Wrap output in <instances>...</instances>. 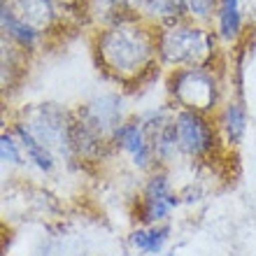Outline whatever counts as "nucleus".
<instances>
[{
	"instance_id": "8",
	"label": "nucleus",
	"mask_w": 256,
	"mask_h": 256,
	"mask_svg": "<svg viewBox=\"0 0 256 256\" xmlns=\"http://www.w3.org/2000/svg\"><path fill=\"white\" fill-rule=\"evenodd\" d=\"M16 16L38 28L42 35L61 24V7L56 0H2Z\"/></svg>"
},
{
	"instance_id": "12",
	"label": "nucleus",
	"mask_w": 256,
	"mask_h": 256,
	"mask_svg": "<svg viewBox=\"0 0 256 256\" xmlns=\"http://www.w3.org/2000/svg\"><path fill=\"white\" fill-rule=\"evenodd\" d=\"M12 133L19 138L21 149H24V154H26V161H30L35 168L40 170V172H44V175L54 172L56 161H58L54 152H49V149L44 147V144H42V142L38 140V138H35V135L30 133L21 122L12 124Z\"/></svg>"
},
{
	"instance_id": "19",
	"label": "nucleus",
	"mask_w": 256,
	"mask_h": 256,
	"mask_svg": "<svg viewBox=\"0 0 256 256\" xmlns=\"http://www.w3.org/2000/svg\"><path fill=\"white\" fill-rule=\"evenodd\" d=\"M240 5H242L244 19L250 21L252 26H256V0H240Z\"/></svg>"
},
{
	"instance_id": "11",
	"label": "nucleus",
	"mask_w": 256,
	"mask_h": 256,
	"mask_svg": "<svg viewBox=\"0 0 256 256\" xmlns=\"http://www.w3.org/2000/svg\"><path fill=\"white\" fill-rule=\"evenodd\" d=\"M214 24H216L214 28L216 38L222 42L236 44L244 35V24H247L240 0H219L214 12Z\"/></svg>"
},
{
	"instance_id": "16",
	"label": "nucleus",
	"mask_w": 256,
	"mask_h": 256,
	"mask_svg": "<svg viewBox=\"0 0 256 256\" xmlns=\"http://www.w3.org/2000/svg\"><path fill=\"white\" fill-rule=\"evenodd\" d=\"M0 161L5 163V166H24V161H26L21 142L12 133V128L2 130V135H0Z\"/></svg>"
},
{
	"instance_id": "13",
	"label": "nucleus",
	"mask_w": 256,
	"mask_h": 256,
	"mask_svg": "<svg viewBox=\"0 0 256 256\" xmlns=\"http://www.w3.org/2000/svg\"><path fill=\"white\" fill-rule=\"evenodd\" d=\"M170 238L168 224H158V226H138V228L128 236V242L135 252L144 256H161Z\"/></svg>"
},
{
	"instance_id": "18",
	"label": "nucleus",
	"mask_w": 256,
	"mask_h": 256,
	"mask_svg": "<svg viewBox=\"0 0 256 256\" xmlns=\"http://www.w3.org/2000/svg\"><path fill=\"white\" fill-rule=\"evenodd\" d=\"M61 10L66 12L74 14V12H88V7H91V0H56Z\"/></svg>"
},
{
	"instance_id": "14",
	"label": "nucleus",
	"mask_w": 256,
	"mask_h": 256,
	"mask_svg": "<svg viewBox=\"0 0 256 256\" xmlns=\"http://www.w3.org/2000/svg\"><path fill=\"white\" fill-rule=\"evenodd\" d=\"M140 16L147 19L149 24H154L156 28L189 19L186 16V0H144Z\"/></svg>"
},
{
	"instance_id": "6",
	"label": "nucleus",
	"mask_w": 256,
	"mask_h": 256,
	"mask_svg": "<svg viewBox=\"0 0 256 256\" xmlns=\"http://www.w3.org/2000/svg\"><path fill=\"white\" fill-rule=\"evenodd\" d=\"M177 205H180V196L172 189L166 168H156L149 172L147 182L142 184V191L135 202V222L140 226L168 224Z\"/></svg>"
},
{
	"instance_id": "1",
	"label": "nucleus",
	"mask_w": 256,
	"mask_h": 256,
	"mask_svg": "<svg viewBox=\"0 0 256 256\" xmlns=\"http://www.w3.org/2000/svg\"><path fill=\"white\" fill-rule=\"evenodd\" d=\"M94 52L98 68L122 86L142 84L161 68L158 28L140 14L102 24L94 38Z\"/></svg>"
},
{
	"instance_id": "17",
	"label": "nucleus",
	"mask_w": 256,
	"mask_h": 256,
	"mask_svg": "<svg viewBox=\"0 0 256 256\" xmlns=\"http://www.w3.org/2000/svg\"><path fill=\"white\" fill-rule=\"evenodd\" d=\"M216 5H219V0H186V16L191 21L208 26V21H212L216 12Z\"/></svg>"
},
{
	"instance_id": "5",
	"label": "nucleus",
	"mask_w": 256,
	"mask_h": 256,
	"mask_svg": "<svg viewBox=\"0 0 256 256\" xmlns=\"http://www.w3.org/2000/svg\"><path fill=\"white\" fill-rule=\"evenodd\" d=\"M175 128L177 142H180V154L191 161H210L214 158L224 142L219 138L216 124L210 122L208 114L189 112V110H177L175 112Z\"/></svg>"
},
{
	"instance_id": "15",
	"label": "nucleus",
	"mask_w": 256,
	"mask_h": 256,
	"mask_svg": "<svg viewBox=\"0 0 256 256\" xmlns=\"http://www.w3.org/2000/svg\"><path fill=\"white\" fill-rule=\"evenodd\" d=\"M94 2H100L102 10H105V16H102V24H110V21L119 19V16H130V14H140L142 2L144 0H91ZM91 10V7H88Z\"/></svg>"
},
{
	"instance_id": "10",
	"label": "nucleus",
	"mask_w": 256,
	"mask_h": 256,
	"mask_svg": "<svg viewBox=\"0 0 256 256\" xmlns=\"http://www.w3.org/2000/svg\"><path fill=\"white\" fill-rule=\"evenodd\" d=\"M0 28H2V38L5 40H10L21 52H28V54H33L35 49L40 47L42 38H44L38 28H33L21 16H16L5 2H0Z\"/></svg>"
},
{
	"instance_id": "9",
	"label": "nucleus",
	"mask_w": 256,
	"mask_h": 256,
	"mask_svg": "<svg viewBox=\"0 0 256 256\" xmlns=\"http://www.w3.org/2000/svg\"><path fill=\"white\" fill-rule=\"evenodd\" d=\"M214 124L224 144L228 149L238 147L247 133V108H244L242 98L238 96V98H230L224 102V108L216 112Z\"/></svg>"
},
{
	"instance_id": "7",
	"label": "nucleus",
	"mask_w": 256,
	"mask_h": 256,
	"mask_svg": "<svg viewBox=\"0 0 256 256\" xmlns=\"http://www.w3.org/2000/svg\"><path fill=\"white\" fill-rule=\"evenodd\" d=\"M112 144H114V152H122V154L128 156L133 168L144 170V172H152V170L158 168L152 144H149V138L144 133V128H142L140 116H130L116 128Z\"/></svg>"
},
{
	"instance_id": "3",
	"label": "nucleus",
	"mask_w": 256,
	"mask_h": 256,
	"mask_svg": "<svg viewBox=\"0 0 256 256\" xmlns=\"http://www.w3.org/2000/svg\"><path fill=\"white\" fill-rule=\"evenodd\" d=\"M168 96L175 110L210 114L219 108L222 86L212 68H184L168 72Z\"/></svg>"
},
{
	"instance_id": "4",
	"label": "nucleus",
	"mask_w": 256,
	"mask_h": 256,
	"mask_svg": "<svg viewBox=\"0 0 256 256\" xmlns=\"http://www.w3.org/2000/svg\"><path fill=\"white\" fill-rule=\"evenodd\" d=\"M21 124L49 152H54L56 158L61 156L66 161H74V152H72L74 112L56 105V102H38V105H30V108L24 110Z\"/></svg>"
},
{
	"instance_id": "2",
	"label": "nucleus",
	"mask_w": 256,
	"mask_h": 256,
	"mask_svg": "<svg viewBox=\"0 0 256 256\" xmlns=\"http://www.w3.org/2000/svg\"><path fill=\"white\" fill-rule=\"evenodd\" d=\"M216 33L205 24L182 19L168 26H158V61L161 68H212L216 56Z\"/></svg>"
}]
</instances>
